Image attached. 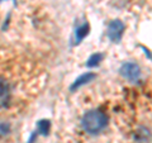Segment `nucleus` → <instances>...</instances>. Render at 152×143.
I'll use <instances>...</instances> for the list:
<instances>
[{"label":"nucleus","instance_id":"8","mask_svg":"<svg viewBox=\"0 0 152 143\" xmlns=\"http://www.w3.org/2000/svg\"><path fill=\"white\" fill-rule=\"evenodd\" d=\"M103 58H104V55L100 53V52H96V53H94L89 57V60L86 61V66L88 67H95V66H98L102 62Z\"/></svg>","mask_w":152,"mask_h":143},{"label":"nucleus","instance_id":"7","mask_svg":"<svg viewBox=\"0 0 152 143\" xmlns=\"http://www.w3.org/2000/svg\"><path fill=\"white\" fill-rule=\"evenodd\" d=\"M133 138L138 143H146L150 139V131L145 127H140L134 133H133Z\"/></svg>","mask_w":152,"mask_h":143},{"label":"nucleus","instance_id":"9","mask_svg":"<svg viewBox=\"0 0 152 143\" xmlns=\"http://www.w3.org/2000/svg\"><path fill=\"white\" fill-rule=\"evenodd\" d=\"M12 131V125H10V123H8V122H1L0 123V139L4 137H7L9 133H10Z\"/></svg>","mask_w":152,"mask_h":143},{"label":"nucleus","instance_id":"1","mask_svg":"<svg viewBox=\"0 0 152 143\" xmlns=\"http://www.w3.org/2000/svg\"><path fill=\"white\" fill-rule=\"evenodd\" d=\"M108 124V118L102 110L93 109L89 110L81 119L83 129L89 134H98Z\"/></svg>","mask_w":152,"mask_h":143},{"label":"nucleus","instance_id":"6","mask_svg":"<svg viewBox=\"0 0 152 143\" xmlns=\"http://www.w3.org/2000/svg\"><path fill=\"white\" fill-rule=\"evenodd\" d=\"M89 29H90V27H89V23L88 22L83 23L81 26H79L77 28H76V29H75V42H74V43L75 45H79L80 42H81L84 38L88 36Z\"/></svg>","mask_w":152,"mask_h":143},{"label":"nucleus","instance_id":"10","mask_svg":"<svg viewBox=\"0 0 152 143\" xmlns=\"http://www.w3.org/2000/svg\"><path fill=\"white\" fill-rule=\"evenodd\" d=\"M1 1H3V0H0V3H1ZM13 1H14V4L17 5V0H13Z\"/></svg>","mask_w":152,"mask_h":143},{"label":"nucleus","instance_id":"2","mask_svg":"<svg viewBox=\"0 0 152 143\" xmlns=\"http://www.w3.org/2000/svg\"><path fill=\"white\" fill-rule=\"evenodd\" d=\"M124 29H126L124 23L122 20H119V19H114V20H112L108 26L107 37L113 42V43H119L122 37H123V33H124Z\"/></svg>","mask_w":152,"mask_h":143},{"label":"nucleus","instance_id":"3","mask_svg":"<svg viewBox=\"0 0 152 143\" xmlns=\"http://www.w3.org/2000/svg\"><path fill=\"white\" fill-rule=\"evenodd\" d=\"M119 74L131 82H137L141 77V67L134 62H124L121 66Z\"/></svg>","mask_w":152,"mask_h":143},{"label":"nucleus","instance_id":"4","mask_svg":"<svg viewBox=\"0 0 152 143\" xmlns=\"http://www.w3.org/2000/svg\"><path fill=\"white\" fill-rule=\"evenodd\" d=\"M9 99H10V86H9V82L0 76V109L4 108L9 103Z\"/></svg>","mask_w":152,"mask_h":143},{"label":"nucleus","instance_id":"5","mask_svg":"<svg viewBox=\"0 0 152 143\" xmlns=\"http://www.w3.org/2000/svg\"><path fill=\"white\" fill-rule=\"evenodd\" d=\"M95 77H96V75H95L94 72L83 74L81 76H79V77L72 82V85L70 86V90H71V91H75V90H77V89H80L81 86H84V85L91 82V81H93Z\"/></svg>","mask_w":152,"mask_h":143}]
</instances>
